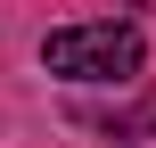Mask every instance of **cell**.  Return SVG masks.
<instances>
[{"mask_svg": "<svg viewBox=\"0 0 156 148\" xmlns=\"http://www.w3.org/2000/svg\"><path fill=\"white\" fill-rule=\"evenodd\" d=\"M148 58V41L123 25V16H99V25H58L41 41V66L66 74V82H132Z\"/></svg>", "mask_w": 156, "mask_h": 148, "instance_id": "cell-1", "label": "cell"}]
</instances>
